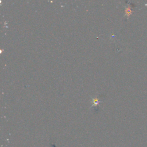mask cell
Here are the masks:
<instances>
[{
  "mask_svg": "<svg viewBox=\"0 0 147 147\" xmlns=\"http://www.w3.org/2000/svg\"><path fill=\"white\" fill-rule=\"evenodd\" d=\"M125 12H126V15L128 17H129L130 15H131V14H132V12L131 7L128 6V8H126Z\"/></svg>",
  "mask_w": 147,
  "mask_h": 147,
  "instance_id": "6da1fadb",
  "label": "cell"
}]
</instances>
